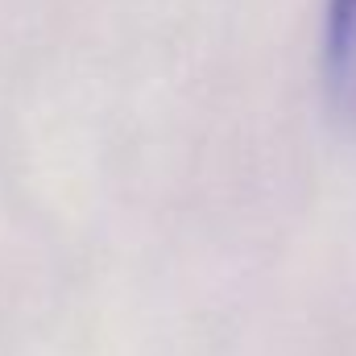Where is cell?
I'll return each instance as SVG.
<instances>
[{
    "label": "cell",
    "mask_w": 356,
    "mask_h": 356,
    "mask_svg": "<svg viewBox=\"0 0 356 356\" xmlns=\"http://www.w3.org/2000/svg\"><path fill=\"white\" fill-rule=\"evenodd\" d=\"M327 91L340 112L356 116V0H332L327 8Z\"/></svg>",
    "instance_id": "6da1fadb"
}]
</instances>
